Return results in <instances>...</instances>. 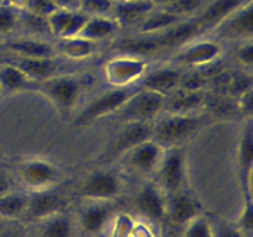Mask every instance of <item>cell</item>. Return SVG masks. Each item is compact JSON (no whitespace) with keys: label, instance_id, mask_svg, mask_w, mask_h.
Returning a JSON list of instances; mask_svg holds the SVG:
<instances>
[{"label":"cell","instance_id":"obj_1","mask_svg":"<svg viewBox=\"0 0 253 237\" xmlns=\"http://www.w3.org/2000/svg\"><path fill=\"white\" fill-rule=\"evenodd\" d=\"M207 118L208 116H200L198 114L183 115L167 113L155 122L153 140L165 148L182 146L202 130Z\"/></svg>","mask_w":253,"mask_h":237},{"label":"cell","instance_id":"obj_2","mask_svg":"<svg viewBox=\"0 0 253 237\" xmlns=\"http://www.w3.org/2000/svg\"><path fill=\"white\" fill-rule=\"evenodd\" d=\"M83 78L74 74H61L35 83L34 90L41 93L59 111H69L83 91Z\"/></svg>","mask_w":253,"mask_h":237},{"label":"cell","instance_id":"obj_3","mask_svg":"<svg viewBox=\"0 0 253 237\" xmlns=\"http://www.w3.org/2000/svg\"><path fill=\"white\" fill-rule=\"evenodd\" d=\"M167 95L138 86L114 115L123 123L153 121L165 109Z\"/></svg>","mask_w":253,"mask_h":237},{"label":"cell","instance_id":"obj_4","mask_svg":"<svg viewBox=\"0 0 253 237\" xmlns=\"http://www.w3.org/2000/svg\"><path fill=\"white\" fill-rule=\"evenodd\" d=\"M104 78L113 88L137 85L148 73V62L143 57L120 53L108 59L103 67Z\"/></svg>","mask_w":253,"mask_h":237},{"label":"cell","instance_id":"obj_5","mask_svg":"<svg viewBox=\"0 0 253 237\" xmlns=\"http://www.w3.org/2000/svg\"><path fill=\"white\" fill-rule=\"evenodd\" d=\"M157 185L165 194L183 190L187 179L185 153L180 146L167 147L156 170Z\"/></svg>","mask_w":253,"mask_h":237},{"label":"cell","instance_id":"obj_6","mask_svg":"<svg viewBox=\"0 0 253 237\" xmlns=\"http://www.w3.org/2000/svg\"><path fill=\"white\" fill-rule=\"evenodd\" d=\"M140 85L128 86V88H113L105 93L96 96L93 101L88 104L79 114L78 118L74 121V125L84 126L98 118H106L114 115L125 101L135 93Z\"/></svg>","mask_w":253,"mask_h":237},{"label":"cell","instance_id":"obj_7","mask_svg":"<svg viewBox=\"0 0 253 237\" xmlns=\"http://www.w3.org/2000/svg\"><path fill=\"white\" fill-rule=\"evenodd\" d=\"M20 179L32 193L43 192L52 189L58 183L59 172L48 160L32 158L20 165Z\"/></svg>","mask_w":253,"mask_h":237},{"label":"cell","instance_id":"obj_8","mask_svg":"<svg viewBox=\"0 0 253 237\" xmlns=\"http://www.w3.org/2000/svg\"><path fill=\"white\" fill-rule=\"evenodd\" d=\"M222 53V46L214 39H194L189 43L184 44L178 54L175 62L180 66L203 68L215 63Z\"/></svg>","mask_w":253,"mask_h":237},{"label":"cell","instance_id":"obj_9","mask_svg":"<svg viewBox=\"0 0 253 237\" xmlns=\"http://www.w3.org/2000/svg\"><path fill=\"white\" fill-rule=\"evenodd\" d=\"M215 34L222 39L252 40L253 35V1L246 2L230 12L216 26L212 27Z\"/></svg>","mask_w":253,"mask_h":237},{"label":"cell","instance_id":"obj_10","mask_svg":"<svg viewBox=\"0 0 253 237\" xmlns=\"http://www.w3.org/2000/svg\"><path fill=\"white\" fill-rule=\"evenodd\" d=\"M121 192V180L115 173L99 170L85 178L79 188V195L89 201H109Z\"/></svg>","mask_w":253,"mask_h":237},{"label":"cell","instance_id":"obj_11","mask_svg":"<svg viewBox=\"0 0 253 237\" xmlns=\"http://www.w3.org/2000/svg\"><path fill=\"white\" fill-rule=\"evenodd\" d=\"M166 148L153 138L138 143L123 156L127 165L142 174L156 173Z\"/></svg>","mask_w":253,"mask_h":237},{"label":"cell","instance_id":"obj_12","mask_svg":"<svg viewBox=\"0 0 253 237\" xmlns=\"http://www.w3.org/2000/svg\"><path fill=\"white\" fill-rule=\"evenodd\" d=\"M124 128L118 133L113 145L109 148L106 157H123L127 151L138 143L153 138V121H140V122L124 123Z\"/></svg>","mask_w":253,"mask_h":237},{"label":"cell","instance_id":"obj_13","mask_svg":"<svg viewBox=\"0 0 253 237\" xmlns=\"http://www.w3.org/2000/svg\"><path fill=\"white\" fill-rule=\"evenodd\" d=\"M200 204L184 190L166 194V217L175 226L183 227L187 222L202 214Z\"/></svg>","mask_w":253,"mask_h":237},{"label":"cell","instance_id":"obj_14","mask_svg":"<svg viewBox=\"0 0 253 237\" xmlns=\"http://www.w3.org/2000/svg\"><path fill=\"white\" fill-rule=\"evenodd\" d=\"M16 61H11L10 63L19 67L32 81L46 80L52 77L61 76V74L71 73L67 71L68 66L63 64L58 58H25V57H15Z\"/></svg>","mask_w":253,"mask_h":237},{"label":"cell","instance_id":"obj_15","mask_svg":"<svg viewBox=\"0 0 253 237\" xmlns=\"http://www.w3.org/2000/svg\"><path fill=\"white\" fill-rule=\"evenodd\" d=\"M88 17V15L84 14L82 10L57 9L47 17L49 32L57 40L76 37L79 35Z\"/></svg>","mask_w":253,"mask_h":237},{"label":"cell","instance_id":"obj_16","mask_svg":"<svg viewBox=\"0 0 253 237\" xmlns=\"http://www.w3.org/2000/svg\"><path fill=\"white\" fill-rule=\"evenodd\" d=\"M138 212L152 222L166 219V194L153 184H146L138 190L135 199Z\"/></svg>","mask_w":253,"mask_h":237},{"label":"cell","instance_id":"obj_17","mask_svg":"<svg viewBox=\"0 0 253 237\" xmlns=\"http://www.w3.org/2000/svg\"><path fill=\"white\" fill-rule=\"evenodd\" d=\"M207 93L205 90H187L178 88L167 95L165 109L168 114H183L192 115L198 110L204 109Z\"/></svg>","mask_w":253,"mask_h":237},{"label":"cell","instance_id":"obj_18","mask_svg":"<svg viewBox=\"0 0 253 237\" xmlns=\"http://www.w3.org/2000/svg\"><path fill=\"white\" fill-rule=\"evenodd\" d=\"M4 47L16 57H25V58H52L58 53L53 44L35 36L11 39L5 42Z\"/></svg>","mask_w":253,"mask_h":237},{"label":"cell","instance_id":"obj_19","mask_svg":"<svg viewBox=\"0 0 253 237\" xmlns=\"http://www.w3.org/2000/svg\"><path fill=\"white\" fill-rule=\"evenodd\" d=\"M236 164L239 179L245 194L251 192L252 187V169H253V132L252 123L249 122L240 137L236 153Z\"/></svg>","mask_w":253,"mask_h":237},{"label":"cell","instance_id":"obj_20","mask_svg":"<svg viewBox=\"0 0 253 237\" xmlns=\"http://www.w3.org/2000/svg\"><path fill=\"white\" fill-rule=\"evenodd\" d=\"M111 219V209L108 201H90L79 215V229L88 237L96 236Z\"/></svg>","mask_w":253,"mask_h":237},{"label":"cell","instance_id":"obj_21","mask_svg":"<svg viewBox=\"0 0 253 237\" xmlns=\"http://www.w3.org/2000/svg\"><path fill=\"white\" fill-rule=\"evenodd\" d=\"M203 30L195 21L194 17H187V19L180 20L175 25L170 26L169 29L160 32L158 37L162 41L163 46L166 49L177 48V47H183L184 44L189 43L194 39H197Z\"/></svg>","mask_w":253,"mask_h":237},{"label":"cell","instance_id":"obj_22","mask_svg":"<svg viewBox=\"0 0 253 237\" xmlns=\"http://www.w3.org/2000/svg\"><path fill=\"white\" fill-rule=\"evenodd\" d=\"M246 1L247 0H212L204 5L193 17L203 31L212 30L224 17Z\"/></svg>","mask_w":253,"mask_h":237},{"label":"cell","instance_id":"obj_23","mask_svg":"<svg viewBox=\"0 0 253 237\" xmlns=\"http://www.w3.org/2000/svg\"><path fill=\"white\" fill-rule=\"evenodd\" d=\"M183 72L175 67H162L147 73L141 80V88L168 95L178 89Z\"/></svg>","mask_w":253,"mask_h":237},{"label":"cell","instance_id":"obj_24","mask_svg":"<svg viewBox=\"0 0 253 237\" xmlns=\"http://www.w3.org/2000/svg\"><path fill=\"white\" fill-rule=\"evenodd\" d=\"M155 7L150 0H118L114 4L113 16L121 27L131 26L137 25Z\"/></svg>","mask_w":253,"mask_h":237},{"label":"cell","instance_id":"obj_25","mask_svg":"<svg viewBox=\"0 0 253 237\" xmlns=\"http://www.w3.org/2000/svg\"><path fill=\"white\" fill-rule=\"evenodd\" d=\"M62 206V198L52 192V189L34 193L27 200L25 215L30 219H46L59 211Z\"/></svg>","mask_w":253,"mask_h":237},{"label":"cell","instance_id":"obj_26","mask_svg":"<svg viewBox=\"0 0 253 237\" xmlns=\"http://www.w3.org/2000/svg\"><path fill=\"white\" fill-rule=\"evenodd\" d=\"M121 25L114 16H89L78 36L93 42H100L119 32Z\"/></svg>","mask_w":253,"mask_h":237},{"label":"cell","instance_id":"obj_27","mask_svg":"<svg viewBox=\"0 0 253 237\" xmlns=\"http://www.w3.org/2000/svg\"><path fill=\"white\" fill-rule=\"evenodd\" d=\"M118 49L120 53L145 58V56L158 53L165 51L166 48L157 34H140L137 37L127 39L121 42L118 46Z\"/></svg>","mask_w":253,"mask_h":237},{"label":"cell","instance_id":"obj_28","mask_svg":"<svg viewBox=\"0 0 253 237\" xmlns=\"http://www.w3.org/2000/svg\"><path fill=\"white\" fill-rule=\"evenodd\" d=\"M54 47L58 53L69 61H83L98 51L99 43L76 36L58 40Z\"/></svg>","mask_w":253,"mask_h":237},{"label":"cell","instance_id":"obj_29","mask_svg":"<svg viewBox=\"0 0 253 237\" xmlns=\"http://www.w3.org/2000/svg\"><path fill=\"white\" fill-rule=\"evenodd\" d=\"M32 81L19 67L10 63L0 64V90L1 93H16L21 90H34Z\"/></svg>","mask_w":253,"mask_h":237},{"label":"cell","instance_id":"obj_30","mask_svg":"<svg viewBox=\"0 0 253 237\" xmlns=\"http://www.w3.org/2000/svg\"><path fill=\"white\" fill-rule=\"evenodd\" d=\"M180 20H183V17L177 16L163 7H155L147 16L143 17V20L136 25V27L138 34H160L179 22Z\"/></svg>","mask_w":253,"mask_h":237},{"label":"cell","instance_id":"obj_31","mask_svg":"<svg viewBox=\"0 0 253 237\" xmlns=\"http://www.w3.org/2000/svg\"><path fill=\"white\" fill-rule=\"evenodd\" d=\"M29 197L19 193H5L0 195V217L15 220L25 216Z\"/></svg>","mask_w":253,"mask_h":237},{"label":"cell","instance_id":"obj_32","mask_svg":"<svg viewBox=\"0 0 253 237\" xmlns=\"http://www.w3.org/2000/svg\"><path fill=\"white\" fill-rule=\"evenodd\" d=\"M73 224L71 219L59 212L43 219L40 237H72Z\"/></svg>","mask_w":253,"mask_h":237},{"label":"cell","instance_id":"obj_33","mask_svg":"<svg viewBox=\"0 0 253 237\" xmlns=\"http://www.w3.org/2000/svg\"><path fill=\"white\" fill-rule=\"evenodd\" d=\"M17 27H22V29L26 30L31 36L35 37L39 36V35H51L48 27V21H47L46 17L31 14V12L26 11V10L22 9V7H20Z\"/></svg>","mask_w":253,"mask_h":237},{"label":"cell","instance_id":"obj_34","mask_svg":"<svg viewBox=\"0 0 253 237\" xmlns=\"http://www.w3.org/2000/svg\"><path fill=\"white\" fill-rule=\"evenodd\" d=\"M183 237H214L212 225L202 214L183 226Z\"/></svg>","mask_w":253,"mask_h":237},{"label":"cell","instance_id":"obj_35","mask_svg":"<svg viewBox=\"0 0 253 237\" xmlns=\"http://www.w3.org/2000/svg\"><path fill=\"white\" fill-rule=\"evenodd\" d=\"M203 4L204 0H173L172 2L162 7L177 16L187 19L192 17L193 14H197L203 7Z\"/></svg>","mask_w":253,"mask_h":237},{"label":"cell","instance_id":"obj_36","mask_svg":"<svg viewBox=\"0 0 253 237\" xmlns=\"http://www.w3.org/2000/svg\"><path fill=\"white\" fill-rule=\"evenodd\" d=\"M113 0H81L79 10L88 16H113Z\"/></svg>","mask_w":253,"mask_h":237},{"label":"cell","instance_id":"obj_37","mask_svg":"<svg viewBox=\"0 0 253 237\" xmlns=\"http://www.w3.org/2000/svg\"><path fill=\"white\" fill-rule=\"evenodd\" d=\"M252 89L253 83L251 73H245V72L244 73H232L230 83L227 85L226 95L232 99H236Z\"/></svg>","mask_w":253,"mask_h":237},{"label":"cell","instance_id":"obj_38","mask_svg":"<svg viewBox=\"0 0 253 237\" xmlns=\"http://www.w3.org/2000/svg\"><path fill=\"white\" fill-rule=\"evenodd\" d=\"M136 220L131 215L120 212L113 217L110 227V237H131Z\"/></svg>","mask_w":253,"mask_h":237},{"label":"cell","instance_id":"obj_39","mask_svg":"<svg viewBox=\"0 0 253 237\" xmlns=\"http://www.w3.org/2000/svg\"><path fill=\"white\" fill-rule=\"evenodd\" d=\"M20 7L14 6L7 2L0 5V34H6L17 27L19 22Z\"/></svg>","mask_w":253,"mask_h":237},{"label":"cell","instance_id":"obj_40","mask_svg":"<svg viewBox=\"0 0 253 237\" xmlns=\"http://www.w3.org/2000/svg\"><path fill=\"white\" fill-rule=\"evenodd\" d=\"M246 200H245L244 207L240 214L239 219L236 221V227L241 230L245 235L252 237L253 231V202H252V193H247Z\"/></svg>","mask_w":253,"mask_h":237},{"label":"cell","instance_id":"obj_41","mask_svg":"<svg viewBox=\"0 0 253 237\" xmlns=\"http://www.w3.org/2000/svg\"><path fill=\"white\" fill-rule=\"evenodd\" d=\"M22 9L31 14L39 15L42 17H48L57 10V6L52 0H25Z\"/></svg>","mask_w":253,"mask_h":237},{"label":"cell","instance_id":"obj_42","mask_svg":"<svg viewBox=\"0 0 253 237\" xmlns=\"http://www.w3.org/2000/svg\"><path fill=\"white\" fill-rule=\"evenodd\" d=\"M235 57H236V61L239 62L244 68H246L247 71H251L253 66L252 40H246V41L237 48Z\"/></svg>","mask_w":253,"mask_h":237},{"label":"cell","instance_id":"obj_43","mask_svg":"<svg viewBox=\"0 0 253 237\" xmlns=\"http://www.w3.org/2000/svg\"><path fill=\"white\" fill-rule=\"evenodd\" d=\"M212 234L214 237H249L236 226L229 225H215L212 226Z\"/></svg>","mask_w":253,"mask_h":237},{"label":"cell","instance_id":"obj_44","mask_svg":"<svg viewBox=\"0 0 253 237\" xmlns=\"http://www.w3.org/2000/svg\"><path fill=\"white\" fill-rule=\"evenodd\" d=\"M235 103H236L237 111H241L244 115H246L247 118H251L252 116V90L246 91L242 95H240L239 98L235 99Z\"/></svg>","mask_w":253,"mask_h":237},{"label":"cell","instance_id":"obj_45","mask_svg":"<svg viewBox=\"0 0 253 237\" xmlns=\"http://www.w3.org/2000/svg\"><path fill=\"white\" fill-rule=\"evenodd\" d=\"M131 237H156V235L150 226H147L143 222H141V224L136 222Z\"/></svg>","mask_w":253,"mask_h":237},{"label":"cell","instance_id":"obj_46","mask_svg":"<svg viewBox=\"0 0 253 237\" xmlns=\"http://www.w3.org/2000/svg\"><path fill=\"white\" fill-rule=\"evenodd\" d=\"M56 5L57 9L64 10H79L81 6V0H52Z\"/></svg>","mask_w":253,"mask_h":237},{"label":"cell","instance_id":"obj_47","mask_svg":"<svg viewBox=\"0 0 253 237\" xmlns=\"http://www.w3.org/2000/svg\"><path fill=\"white\" fill-rule=\"evenodd\" d=\"M10 188H11V182H10L9 175L0 170V195L9 193Z\"/></svg>","mask_w":253,"mask_h":237},{"label":"cell","instance_id":"obj_48","mask_svg":"<svg viewBox=\"0 0 253 237\" xmlns=\"http://www.w3.org/2000/svg\"><path fill=\"white\" fill-rule=\"evenodd\" d=\"M150 1L152 2L156 7H162V6H166V5H168L169 2H172L173 0H150Z\"/></svg>","mask_w":253,"mask_h":237},{"label":"cell","instance_id":"obj_49","mask_svg":"<svg viewBox=\"0 0 253 237\" xmlns=\"http://www.w3.org/2000/svg\"><path fill=\"white\" fill-rule=\"evenodd\" d=\"M4 1L7 2V4L14 5V6H16V7H22L25 0H4Z\"/></svg>","mask_w":253,"mask_h":237},{"label":"cell","instance_id":"obj_50","mask_svg":"<svg viewBox=\"0 0 253 237\" xmlns=\"http://www.w3.org/2000/svg\"><path fill=\"white\" fill-rule=\"evenodd\" d=\"M2 2H4V0H0V5H1Z\"/></svg>","mask_w":253,"mask_h":237},{"label":"cell","instance_id":"obj_51","mask_svg":"<svg viewBox=\"0 0 253 237\" xmlns=\"http://www.w3.org/2000/svg\"><path fill=\"white\" fill-rule=\"evenodd\" d=\"M113 1H118V0H113Z\"/></svg>","mask_w":253,"mask_h":237},{"label":"cell","instance_id":"obj_52","mask_svg":"<svg viewBox=\"0 0 253 237\" xmlns=\"http://www.w3.org/2000/svg\"><path fill=\"white\" fill-rule=\"evenodd\" d=\"M0 94H1V90H0Z\"/></svg>","mask_w":253,"mask_h":237},{"label":"cell","instance_id":"obj_53","mask_svg":"<svg viewBox=\"0 0 253 237\" xmlns=\"http://www.w3.org/2000/svg\"><path fill=\"white\" fill-rule=\"evenodd\" d=\"M0 229H1V226H0Z\"/></svg>","mask_w":253,"mask_h":237}]
</instances>
